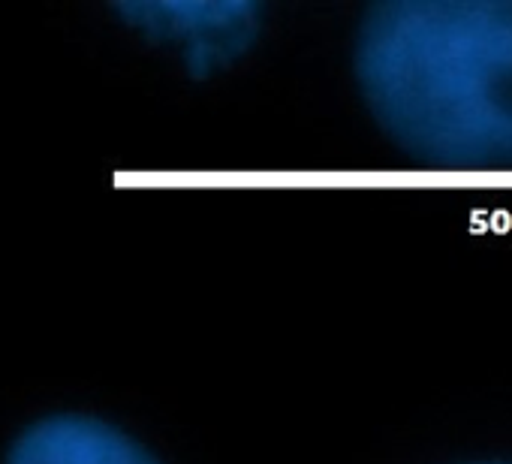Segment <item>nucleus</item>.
<instances>
[{
  "label": "nucleus",
  "instance_id": "obj_1",
  "mask_svg": "<svg viewBox=\"0 0 512 464\" xmlns=\"http://www.w3.org/2000/svg\"><path fill=\"white\" fill-rule=\"evenodd\" d=\"M356 79L395 145L440 172H512V0H383Z\"/></svg>",
  "mask_w": 512,
  "mask_h": 464
},
{
  "label": "nucleus",
  "instance_id": "obj_2",
  "mask_svg": "<svg viewBox=\"0 0 512 464\" xmlns=\"http://www.w3.org/2000/svg\"><path fill=\"white\" fill-rule=\"evenodd\" d=\"M7 464H160L118 425L88 413H55L28 425Z\"/></svg>",
  "mask_w": 512,
  "mask_h": 464
},
{
  "label": "nucleus",
  "instance_id": "obj_3",
  "mask_svg": "<svg viewBox=\"0 0 512 464\" xmlns=\"http://www.w3.org/2000/svg\"><path fill=\"white\" fill-rule=\"evenodd\" d=\"M482 464H506V461H482Z\"/></svg>",
  "mask_w": 512,
  "mask_h": 464
}]
</instances>
